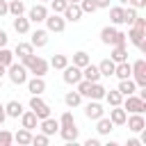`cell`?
Masks as SVG:
<instances>
[{
	"mask_svg": "<svg viewBox=\"0 0 146 146\" xmlns=\"http://www.w3.org/2000/svg\"><path fill=\"white\" fill-rule=\"evenodd\" d=\"M30 25H32V23H30L25 16H16V18H14V30H16L18 34H27V32H30Z\"/></svg>",
	"mask_w": 146,
	"mask_h": 146,
	"instance_id": "cell-33",
	"label": "cell"
},
{
	"mask_svg": "<svg viewBox=\"0 0 146 146\" xmlns=\"http://www.w3.org/2000/svg\"><path fill=\"white\" fill-rule=\"evenodd\" d=\"M125 123H128V130H130V132H137V135L146 128V121H144L141 114H130V116L125 119Z\"/></svg>",
	"mask_w": 146,
	"mask_h": 146,
	"instance_id": "cell-14",
	"label": "cell"
},
{
	"mask_svg": "<svg viewBox=\"0 0 146 146\" xmlns=\"http://www.w3.org/2000/svg\"><path fill=\"white\" fill-rule=\"evenodd\" d=\"M7 2H9V0H0V18L9 14V7H7Z\"/></svg>",
	"mask_w": 146,
	"mask_h": 146,
	"instance_id": "cell-47",
	"label": "cell"
},
{
	"mask_svg": "<svg viewBox=\"0 0 146 146\" xmlns=\"http://www.w3.org/2000/svg\"><path fill=\"white\" fill-rule=\"evenodd\" d=\"M121 107H123L125 112H130V114H144L146 100H141L137 94H132V96H125V100L121 103Z\"/></svg>",
	"mask_w": 146,
	"mask_h": 146,
	"instance_id": "cell-5",
	"label": "cell"
},
{
	"mask_svg": "<svg viewBox=\"0 0 146 146\" xmlns=\"http://www.w3.org/2000/svg\"><path fill=\"white\" fill-rule=\"evenodd\" d=\"M128 39H130V43L132 46H139V43H144L146 39V30H137V27H128V34H125Z\"/></svg>",
	"mask_w": 146,
	"mask_h": 146,
	"instance_id": "cell-23",
	"label": "cell"
},
{
	"mask_svg": "<svg viewBox=\"0 0 146 146\" xmlns=\"http://www.w3.org/2000/svg\"><path fill=\"white\" fill-rule=\"evenodd\" d=\"M78 5H80V9H82V14H94V11L98 9L94 0H80Z\"/></svg>",
	"mask_w": 146,
	"mask_h": 146,
	"instance_id": "cell-40",
	"label": "cell"
},
{
	"mask_svg": "<svg viewBox=\"0 0 146 146\" xmlns=\"http://www.w3.org/2000/svg\"><path fill=\"white\" fill-rule=\"evenodd\" d=\"M0 146H14V132L0 130Z\"/></svg>",
	"mask_w": 146,
	"mask_h": 146,
	"instance_id": "cell-41",
	"label": "cell"
},
{
	"mask_svg": "<svg viewBox=\"0 0 146 146\" xmlns=\"http://www.w3.org/2000/svg\"><path fill=\"white\" fill-rule=\"evenodd\" d=\"M48 14H50L48 7H46L43 2H36L34 7H30V11H27V21H30V23H43Z\"/></svg>",
	"mask_w": 146,
	"mask_h": 146,
	"instance_id": "cell-8",
	"label": "cell"
},
{
	"mask_svg": "<svg viewBox=\"0 0 146 146\" xmlns=\"http://www.w3.org/2000/svg\"><path fill=\"white\" fill-rule=\"evenodd\" d=\"M112 130H114V123H112L107 116H100V119L96 121V132H98V135H110Z\"/></svg>",
	"mask_w": 146,
	"mask_h": 146,
	"instance_id": "cell-27",
	"label": "cell"
},
{
	"mask_svg": "<svg viewBox=\"0 0 146 146\" xmlns=\"http://www.w3.org/2000/svg\"><path fill=\"white\" fill-rule=\"evenodd\" d=\"M59 135H62L64 141H73V139H78L80 128H78V125H66V128H59Z\"/></svg>",
	"mask_w": 146,
	"mask_h": 146,
	"instance_id": "cell-30",
	"label": "cell"
},
{
	"mask_svg": "<svg viewBox=\"0 0 146 146\" xmlns=\"http://www.w3.org/2000/svg\"><path fill=\"white\" fill-rule=\"evenodd\" d=\"M50 137H46L43 132H36V135H32V141H30V146H48L50 141H48Z\"/></svg>",
	"mask_w": 146,
	"mask_h": 146,
	"instance_id": "cell-38",
	"label": "cell"
},
{
	"mask_svg": "<svg viewBox=\"0 0 146 146\" xmlns=\"http://www.w3.org/2000/svg\"><path fill=\"white\" fill-rule=\"evenodd\" d=\"M82 78L89 80V82H100V71H98V66L89 62V64L82 68Z\"/></svg>",
	"mask_w": 146,
	"mask_h": 146,
	"instance_id": "cell-21",
	"label": "cell"
},
{
	"mask_svg": "<svg viewBox=\"0 0 146 146\" xmlns=\"http://www.w3.org/2000/svg\"><path fill=\"white\" fill-rule=\"evenodd\" d=\"M25 84H27V91H30L32 96H41V94L46 91V80H43V78H36V75H32V78H30Z\"/></svg>",
	"mask_w": 146,
	"mask_h": 146,
	"instance_id": "cell-13",
	"label": "cell"
},
{
	"mask_svg": "<svg viewBox=\"0 0 146 146\" xmlns=\"http://www.w3.org/2000/svg\"><path fill=\"white\" fill-rule=\"evenodd\" d=\"M110 59L114 64H121V62H128V46H112V52H110Z\"/></svg>",
	"mask_w": 146,
	"mask_h": 146,
	"instance_id": "cell-20",
	"label": "cell"
},
{
	"mask_svg": "<svg viewBox=\"0 0 146 146\" xmlns=\"http://www.w3.org/2000/svg\"><path fill=\"white\" fill-rule=\"evenodd\" d=\"M41 2H50V0H41Z\"/></svg>",
	"mask_w": 146,
	"mask_h": 146,
	"instance_id": "cell-59",
	"label": "cell"
},
{
	"mask_svg": "<svg viewBox=\"0 0 146 146\" xmlns=\"http://www.w3.org/2000/svg\"><path fill=\"white\" fill-rule=\"evenodd\" d=\"M116 91H119V94L125 98V96H132V94L137 91V84H135V80H132V78H125V80H119Z\"/></svg>",
	"mask_w": 146,
	"mask_h": 146,
	"instance_id": "cell-18",
	"label": "cell"
},
{
	"mask_svg": "<svg viewBox=\"0 0 146 146\" xmlns=\"http://www.w3.org/2000/svg\"><path fill=\"white\" fill-rule=\"evenodd\" d=\"M7 41H9L7 32H5V30H0V48H7Z\"/></svg>",
	"mask_w": 146,
	"mask_h": 146,
	"instance_id": "cell-48",
	"label": "cell"
},
{
	"mask_svg": "<svg viewBox=\"0 0 146 146\" xmlns=\"http://www.w3.org/2000/svg\"><path fill=\"white\" fill-rule=\"evenodd\" d=\"M130 27H137V30H146V18L137 16V18L132 21V25H130Z\"/></svg>",
	"mask_w": 146,
	"mask_h": 146,
	"instance_id": "cell-45",
	"label": "cell"
},
{
	"mask_svg": "<svg viewBox=\"0 0 146 146\" xmlns=\"http://www.w3.org/2000/svg\"><path fill=\"white\" fill-rule=\"evenodd\" d=\"M107 119H110V121H112L114 125H125L128 112H125V110H123V107L119 105V107H112V110H110V116H107Z\"/></svg>",
	"mask_w": 146,
	"mask_h": 146,
	"instance_id": "cell-19",
	"label": "cell"
},
{
	"mask_svg": "<svg viewBox=\"0 0 146 146\" xmlns=\"http://www.w3.org/2000/svg\"><path fill=\"white\" fill-rule=\"evenodd\" d=\"M110 21H112L114 27H116V25H123V7H121V5L110 7Z\"/></svg>",
	"mask_w": 146,
	"mask_h": 146,
	"instance_id": "cell-32",
	"label": "cell"
},
{
	"mask_svg": "<svg viewBox=\"0 0 146 146\" xmlns=\"http://www.w3.org/2000/svg\"><path fill=\"white\" fill-rule=\"evenodd\" d=\"M64 103H66V107H78L82 103V96L78 91H66L64 94Z\"/></svg>",
	"mask_w": 146,
	"mask_h": 146,
	"instance_id": "cell-35",
	"label": "cell"
},
{
	"mask_svg": "<svg viewBox=\"0 0 146 146\" xmlns=\"http://www.w3.org/2000/svg\"><path fill=\"white\" fill-rule=\"evenodd\" d=\"M7 7H9V14H11L14 18L25 14V2H23V0H9V2H7Z\"/></svg>",
	"mask_w": 146,
	"mask_h": 146,
	"instance_id": "cell-31",
	"label": "cell"
},
{
	"mask_svg": "<svg viewBox=\"0 0 146 146\" xmlns=\"http://www.w3.org/2000/svg\"><path fill=\"white\" fill-rule=\"evenodd\" d=\"M114 75H116L119 80H125V78H130V75H132L130 62H121V64H116V66H114Z\"/></svg>",
	"mask_w": 146,
	"mask_h": 146,
	"instance_id": "cell-28",
	"label": "cell"
},
{
	"mask_svg": "<svg viewBox=\"0 0 146 146\" xmlns=\"http://www.w3.org/2000/svg\"><path fill=\"white\" fill-rule=\"evenodd\" d=\"M128 5L135 7V9H144V7H146V0H130Z\"/></svg>",
	"mask_w": 146,
	"mask_h": 146,
	"instance_id": "cell-46",
	"label": "cell"
},
{
	"mask_svg": "<svg viewBox=\"0 0 146 146\" xmlns=\"http://www.w3.org/2000/svg\"><path fill=\"white\" fill-rule=\"evenodd\" d=\"M105 100H107L110 107H119V105L123 103V96H121L116 89H107V91H105Z\"/></svg>",
	"mask_w": 146,
	"mask_h": 146,
	"instance_id": "cell-29",
	"label": "cell"
},
{
	"mask_svg": "<svg viewBox=\"0 0 146 146\" xmlns=\"http://www.w3.org/2000/svg\"><path fill=\"white\" fill-rule=\"evenodd\" d=\"M89 62H91V59H89V55H87L84 50H78V52L73 55V66H78V68H84Z\"/></svg>",
	"mask_w": 146,
	"mask_h": 146,
	"instance_id": "cell-36",
	"label": "cell"
},
{
	"mask_svg": "<svg viewBox=\"0 0 146 146\" xmlns=\"http://www.w3.org/2000/svg\"><path fill=\"white\" fill-rule=\"evenodd\" d=\"M62 78H64V82H66V84H78V82L82 80V68H78V66L68 64V66L64 68Z\"/></svg>",
	"mask_w": 146,
	"mask_h": 146,
	"instance_id": "cell-10",
	"label": "cell"
},
{
	"mask_svg": "<svg viewBox=\"0 0 146 146\" xmlns=\"http://www.w3.org/2000/svg\"><path fill=\"white\" fill-rule=\"evenodd\" d=\"M100 41H103L105 46H125L128 36H125V32L116 30L114 25H105V27L100 30Z\"/></svg>",
	"mask_w": 146,
	"mask_h": 146,
	"instance_id": "cell-1",
	"label": "cell"
},
{
	"mask_svg": "<svg viewBox=\"0 0 146 146\" xmlns=\"http://www.w3.org/2000/svg\"><path fill=\"white\" fill-rule=\"evenodd\" d=\"M18 119H21V128H25V130H30V132L39 128V119H36V114H34L32 110L23 112V114H21Z\"/></svg>",
	"mask_w": 146,
	"mask_h": 146,
	"instance_id": "cell-12",
	"label": "cell"
},
{
	"mask_svg": "<svg viewBox=\"0 0 146 146\" xmlns=\"http://www.w3.org/2000/svg\"><path fill=\"white\" fill-rule=\"evenodd\" d=\"M5 121H7V114H5V105L0 103V125H2Z\"/></svg>",
	"mask_w": 146,
	"mask_h": 146,
	"instance_id": "cell-52",
	"label": "cell"
},
{
	"mask_svg": "<svg viewBox=\"0 0 146 146\" xmlns=\"http://www.w3.org/2000/svg\"><path fill=\"white\" fill-rule=\"evenodd\" d=\"M105 91H107V89H105L100 82H91V89H89V96H87V98H89V100H103V98H105Z\"/></svg>",
	"mask_w": 146,
	"mask_h": 146,
	"instance_id": "cell-26",
	"label": "cell"
},
{
	"mask_svg": "<svg viewBox=\"0 0 146 146\" xmlns=\"http://www.w3.org/2000/svg\"><path fill=\"white\" fill-rule=\"evenodd\" d=\"M48 66H52L55 71H64V68L68 66V57H66V55H62V52H57V55H52V57H50Z\"/></svg>",
	"mask_w": 146,
	"mask_h": 146,
	"instance_id": "cell-24",
	"label": "cell"
},
{
	"mask_svg": "<svg viewBox=\"0 0 146 146\" xmlns=\"http://www.w3.org/2000/svg\"><path fill=\"white\" fill-rule=\"evenodd\" d=\"M62 16H64V21L78 23L82 18V9H80V5H66V9L62 11Z\"/></svg>",
	"mask_w": 146,
	"mask_h": 146,
	"instance_id": "cell-16",
	"label": "cell"
},
{
	"mask_svg": "<svg viewBox=\"0 0 146 146\" xmlns=\"http://www.w3.org/2000/svg\"><path fill=\"white\" fill-rule=\"evenodd\" d=\"M25 68H27V73H32V75H36V78H43L46 73H48V62L43 59V57H39V55H32V57H27L25 62H21Z\"/></svg>",
	"mask_w": 146,
	"mask_h": 146,
	"instance_id": "cell-2",
	"label": "cell"
},
{
	"mask_svg": "<svg viewBox=\"0 0 146 146\" xmlns=\"http://www.w3.org/2000/svg\"><path fill=\"white\" fill-rule=\"evenodd\" d=\"M82 146H103V144H100V141H98L96 137H89V139H87V141H84Z\"/></svg>",
	"mask_w": 146,
	"mask_h": 146,
	"instance_id": "cell-50",
	"label": "cell"
},
{
	"mask_svg": "<svg viewBox=\"0 0 146 146\" xmlns=\"http://www.w3.org/2000/svg\"><path fill=\"white\" fill-rule=\"evenodd\" d=\"M130 68H132V80H135V84H137V89H144L146 87V62L144 59H137V62H132L130 64Z\"/></svg>",
	"mask_w": 146,
	"mask_h": 146,
	"instance_id": "cell-4",
	"label": "cell"
},
{
	"mask_svg": "<svg viewBox=\"0 0 146 146\" xmlns=\"http://www.w3.org/2000/svg\"><path fill=\"white\" fill-rule=\"evenodd\" d=\"M125 146H144V144L139 141V137H132V139H128V141H125Z\"/></svg>",
	"mask_w": 146,
	"mask_h": 146,
	"instance_id": "cell-51",
	"label": "cell"
},
{
	"mask_svg": "<svg viewBox=\"0 0 146 146\" xmlns=\"http://www.w3.org/2000/svg\"><path fill=\"white\" fill-rule=\"evenodd\" d=\"M30 110L36 114V119H39V121L50 116V105H48L41 96H32V98H30Z\"/></svg>",
	"mask_w": 146,
	"mask_h": 146,
	"instance_id": "cell-6",
	"label": "cell"
},
{
	"mask_svg": "<svg viewBox=\"0 0 146 146\" xmlns=\"http://www.w3.org/2000/svg\"><path fill=\"white\" fill-rule=\"evenodd\" d=\"M98 66V71H100V78H110V75H114V62L112 59H103L100 64H96Z\"/></svg>",
	"mask_w": 146,
	"mask_h": 146,
	"instance_id": "cell-34",
	"label": "cell"
},
{
	"mask_svg": "<svg viewBox=\"0 0 146 146\" xmlns=\"http://www.w3.org/2000/svg\"><path fill=\"white\" fill-rule=\"evenodd\" d=\"M137 16H139V14H137V9H135V7H130V5H128V7H123V23H125L128 27L132 25V21H135Z\"/></svg>",
	"mask_w": 146,
	"mask_h": 146,
	"instance_id": "cell-37",
	"label": "cell"
},
{
	"mask_svg": "<svg viewBox=\"0 0 146 146\" xmlns=\"http://www.w3.org/2000/svg\"><path fill=\"white\" fill-rule=\"evenodd\" d=\"M50 32L48 30H34L32 32V39H30V43H32V48H43V46H48V36Z\"/></svg>",
	"mask_w": 146,
	"mask_h": 146,
	"instance_id": "cell-15",
	"label": "cell"
},
{
	"mask_svg": "<svg viewBox=\"0 0 146 146\" xmlns=\"http://www.w3.org/2000/svg\"><path fill=\"white\" fill-rule=\"evenodd\" d=\"M39 128H41V132H43L46 137H52V135L59 132V121L52 119V116H48V119H41V121H39Z\"/></svg>",
	"mask_w": 146,
	"mask_h": 146,
	"instance_id": "cell-11",
	"label": "cell"
},
{
	"mask_svg": "<svg viewBox=\"0 0 146 146\" xmlns=\"http://www.w3.org/2000/svg\"><path fill=\"white\" fill-rule=\"evenodd\" d=\"M66 2H68V5H78L80 0H66Z\"/></svg>",
	"mask_w": 146,
	"mask_h": 146,
	"instance_id": "cell-56",
	"label": "cell"
},
{
	"mask_svg": "<svg viewBox=\"0 0 146 146\" xmlns=\"http://www.w3.org/2000/svg\"><path fill=\"white\" fill-rule=\"evenodd\" d=\"M64 146H82V144H78V139H73V141H66Z\"/></svg>",
	"mask_w": 146,
	"mask_h": 146,
	"instance_id": "cell-54",
	"label": "cell"
},
{
	"mask_svg": "<svg viewBox=\"0 0 146 146\" xmlns=\"http://www.w3.org/2000/svg\"><path fill=\"white\" fill-rule=\"evenodd\" d=\"M5 75H7V66H2V64H0V80H2Z\"/></svg>",
	"mask_w": 146,
	"mask_h": 146,
	"instance_id": "cell-53",
	"label": "cell"
},
{
	"mask_svg": "<svg viewBox=\"0 0 146 146\" xmlns=\"http://www.w3.org/2000/svg\"><path fill=\"white\" fill-rule=\"evenodd\" d=\"M14 141H16V146H30V141H32V132L25 130V128H21V130L14 132Z\"/></svg>",
	"mask_w": 146,
	"mask_h": 146,
	"instance_id": "cell-25",
	"label": "cell"
},
{
	"mask_svg": "<svg viewBox=\"0 0 146 146\" xmlns=\"http://www.w3.org/2000/svg\"><path fill=\"white\" fill-rule=\"evenodd\" d=\"M57 121H59V128H66V125H75V119H73V114H71V112H64V114H62Z\"/></svg>",
	"mask_w": 146,
	"mask_h": 146,
	"instance_id": "cell-43",
	"label": "cell"
},
{
	"mask_svg": "<svg viewBox=\"0 0 146 146\" xmlns=\"http://www.w3.org/2000/svg\"><path fill=\"white\" fill-rule=\"evenodd\" d=\"M84 116H87L89 121H98L100 116H105V110H103L100 100H89L87 107H84Z\"/></svg>",
	"mask_w": 146,
	"mask_h": 146,
	"instance_id": "cell-9",
	"label": "cell"
},
{
	"mask_svg": "<svg viewBox=\"0 0 146 146\" xmlns=\"http://www.w3.org/2000/svg\"><path fill=\"white\" fill-rule=\"evenodd\" d=\"M119 2H121V7H125V5L130 2V0H119Z\"/></svg>",
	"mask_w": 146,
	"mask_h": 146,
	"instance_id": "cell-57",
	"label": "cell"
},
{
	"mask_svg": "<svg viewBox=\"0 0 146 146\" xmlns=\"http://www.w3.org/2000/svg\"><path fill=\"white\" fill-rule=\"evenodd\" d=\"M66 5H68L66 0H50V11L52 14H62L66 9Z\"/></svg>",
	"mask_w": 146,
	"mask_h": 146,
	"instance_id": "cell-44",
	"label": "cell"
},
{
	"mask_svg": "<svg viewBox=\"0 0 146 146\" xmlns=\"http://www.w3.org/2000/svg\"><path fill=\"white\" fill-rule=\"evenodd\" d=\"M23 112H25V110H23L21 100H9V103H5V114H7V116H11V119H18Z\"/></svg>",
	"mask_w": 146,
	"mask_h": 146,
	"instance_id": "cell-22",
	"label": "cell"
},
{
	"mask_svg": "<svg viewBox=\"0 0 146 146\" xmlns=\"http://www.w3.org/2000/svg\"><path fill=\"white\" fill-rule=\"evenodd\" d=\"M16 55H18V59H21V62H25L27 57H32V55H34L32 43H25V41L16 43V48H14V57H16Z\"/></svg>",
	"mask_w": 146,
	"mask_h": 146,
	"instance_id": "cell-17",
	"label": "cell"
},
{
	"mask_svg": "<svg viewBox=\"0 0 146 146\" xmlns=\"http://www.w3.org/2000/svg\"><path fill=\"white\" fill-rule=\"evenodd\" d=\"M43 23H46V30L48 32H55V34L64 32V27H66V21H64L62 14H48Z\"/></svg>",
	"mask_w": 146,
	"mask_h": 146,
	"instance_id": "cell-7",
	"label": "cell"
},
{
	"mask_svg": "<svg viewBox=\"0 0 146 146\" xmlns=\"http://www.w3.org/2000/svg\"><path fill=\"white\" fill-rule=\"evenodd\" d=\"M75 87H78V94H80V96H84V98H87V96H89V89H91V82H89V80H84V78H82V80H80V82H78V84H75Z\"/></svg>",
	"mask_w": 146,
	"mask_h": 146,
	"instance_id": "cell-42",
	"label": "cell"
},
{
	"mask_svg": "<svg viewBox=\"0 0 146 146\" xmlns=\"http://www.w3.org/2000/svg\"><path fill=\"white\" fill-rule=\"evenodd\" d=\"M103 146H121V144H119V141H112V139H110V141H107V144H103Z\"/></svg>",
	"mask_w": 146,
	"mask_h": 146,
	"instance_id": "cell-55",
	"label": "cell"
},
{
	"mask_svg": "<svg viewBox=\"0 0 146 146\" xmlns=\"http://www.w3.org/2000/svg\"><path fill=\"white\" fill-rule=\"evenodd\" d=\"M11 62H14V52L9 48H0V64L2 66H9Z\"/></svg>",
	"mask_w": 146,
	"mask_h": 146,
	"instance_id": "cell-39",
	"label": "cell"
},
{
	"mask_svg": "<svg viewBox=\"0 0 146 146\" xmlns=\"http://www.w3.org/2000/svg\"><path fill=\"white\" fill-rule=\"evenodd\" d=\"M0 91H2V80H0Z\"/></svg>",
	"mask_w": 146,
	"mask_h": 146,
	"instance_id": "cell-58",
	"label": "cell"
},
{
	"mask_svg": "<svg viewBox=\"0 0 146 146\" xmlns=\"http://www.w3.org/2000/svg\"><path fill=\"white\" fill-rule=\"evenodd\" d=\"M7 78L14 82V84H25L27 82V68L21 64V62H11L7 66Z\"/></svg>",
	"mask_w": 146,
	"mask_h": 146,
	"instance_id": "cell-3",
	"label": "cell"
},
{
	"mask_svg": "<svg viewBox=\"0 0 146 146\" xmlns=\"http://www.w3.org/2000/svg\"><path fill=\"white\" fill-rule=\"evenodd\" d=\"M98 9H110V0H94Z\"/></svg>",
	"mask_w": 146,
	"mask_h": 146,
	"instance_id": "cell-49",
	"label": "cell"
}]
</instances>
